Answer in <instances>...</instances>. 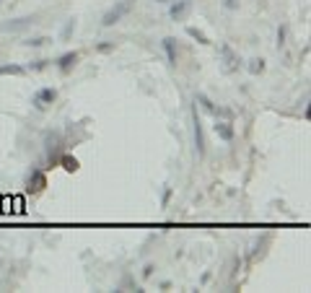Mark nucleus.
<instances>
[{
  "label": "nucleus",
  "instance_id": "nucleus-20",
  "mask_svg": "<svg viewBox=\"0 0 311 293\" xmlns=\"http://www.w3.org/2000/svg\"><path fill=\"white\" fill-rule=\"evenodd\" d=\"M114 50V44L112 42H104V44H99V52H112Z\"/></svg>",
  "mask_w": 311,
  "mask_h": 293
},
{
  "label": "nucleus",
  "instance_id": "nucleus-11",
  "mask_svg": "<svg viewBox=\"0 0 311 293\" xmlns=\"http://www.w3.org/2000/svg\"><path fill=\"white\" fill-rule=\"evenodd\" d=\"M57 161L62 164V169H65V171H78V161H75V156H60Z\"/></svg>",
  "mask_w": 311,
  "mask_h": 293
},
{
  "label": "nucleus",
  "instance_id": "nucleus-17",
  "mask_svg": "<svg viewBox=\"0 0 311 293\" xmlns=\"http://www.w3.org/2000/svg\"><path fill=\"white\" fill-rule=\"evenodd\" d=\"M50 39L47 36H34V39H26L24 44H29V47H42V44H47Z\"/></svg>",
  "mask_w": 311,
  "mask_h": 293
},
{
  "label": "nucleus",
  "instance_id": "nucleus-5",
  "mask_svg": "<svg viewBox=\"0 0 311 293\" xmlns=\"http://www.w3.org/2000/svg\"><path fill=\"white\" fill-rule=\"evenodd\" d=\"M55 99H57V91H55V88H42V91L34 94V106H36V109H44L47 104H52Z\"/></svg>",
  "mask_w": 311,
  "mask_h": 293
},
{
  "label": "nucleus",
  "instance_id": "nucleus-10",
  "mask_svg": "<svg viewBox=\"0 0 311 293\" xmlns=\"http://www.w3.org/2000/svg\"><path fill=\"white\" fill-rule=\"evenodd\" d=\"M75 62H78V52H65V55L57 60V67H60L62 73H68V70H70V67H73Z\"/></svg>",
  "mask_w": 311,
  "mask_h": 293
},
{
  "label": "nucleus",
  "instance_id": "nucleus-6",
  "mask_svg": "<svg viewBox=\"0 0 311 293\" xmlns=\"http://www.w3.org/2000/svg\"><path fill=\"white\" fill-rule=\"evenodd\" d=\"M189 8H192V0H176V3L169 8V16H171L174 21H182V18L187 16Z\"/></svg>",
  "mask_w": 311,
  "mask_h": 293
},
{
  "label": "nucleus",
  "instance_id": "nucleus-3",
  "mask_svg": "<svg viewBox=\"0 0 311 293\" xmlns=\"http://www.w3.org/2000/svg\"><path fill=\"white\" fill-rule=\"evenodd\" d=\"M44 143H47V159L57 161L60 159V145H62L60 132H47V135H44Z\"/></svg>",
  "mask_w": 311,
  "mask_h": 293
},
{
  "label": "nucleus",
  "instance_id": "nucleus-22",
  "mask_svg": "<svg viewBox=\"0 0 311 293\" xmlns=\"http://www.w3.org/2000/svg\"><path fill=\"white\" fill-rule=\"evenodd\" d=\"M223 6L226 8H236V0H223Z\"/></svg>",
  "mask_w": 311,
  "mask_h": 293
},
{
  "label": "nucleus",
  "instance_id": "nucleus-4",
  "mask_svg": "<svg viewBox=\"0 0 311 293\" xmlns=\"http://www.w3.org/2000/svg\"><path fill=\"white\" fill-rule=\"evenodd\" d=\"M31 24H36V16H24V18H13V21H8V24H3L0 29H3V31H24V29H29Z\"/></svg>",
  "mask_w": 311,
  "mask_h": 293
},
{
  "label": "nucleus",
  "instance_id": "nucleus-12",
  "mask_svg": "<svg viewBox=\"0 0 311 293\" xmlns=\"http://www.w3.org/2000/svg\"><path fill=\"white\" fill-rule=\"evenodd\" d=\"M195 101H200V106H203L205 112H210V115H215V112H218V109L213 106V101H210L205 94H197V96H195Z\"/></svg>",
  "mask_w": 311,
  "mask_h": 293
},
{
  "label": "nucleus",
  "instance_id": "nucleus-2",
  "mask_svg": "<svg viewBox=\"0 0 311 293\" xmlns=\"http://www.w3.org/2000/svg\"><path fill=\"white\" fill-rule=\"evenodd\" d=\"M192 127H195V151L197 156H205V132H203V122H200V115H197V101L192 106Z\"/></svg>",
  "mask_w": 311,
  "mask_h": 293
},
{
  "label": "nucleus",
  "instance_id": "nucleus-21",
  "mask_svg": "<svg viewBox=\"0 0 311 293\" xmlns=\"http://www.w3.org/2000/svg\"><path fill=\"white\" fill-rule=\"evenodd\" d=\"M278 44H280V47L285 44V26H280V29H278Z\"/></svg>",
  "mask_w": 311,
  "mask_h": 293
},
{
  "label": "nucleus",
  "instance_id": "nucleus-19",
  "mask_svg": "<svg viewBox=\"0 0 311 293\" xmlns=\"http://www.w3.org/2000/svg\"><path fill=\"white\" fill-rule=\"evenodd\" d=\"M29 67H31V70H44V67H47V62H44V60H36V62H31Z\"/></svg>",
  "mask_w": 311,
  "mask_h": 293
},
{
  "label": "nucleus",
  "instance_id": "nucleus-16",
  "mask_svg": "<svg viewBox=\"0 0 311 293\" xmlns=\"http://www.w3.org/2000/svg\"><path fill=\"white\" fill-rule=\"evenodd\" d=\"M264 70V60H252L249 62V73L252 76H257V73H262Z\"/></svg>",
  "mask_w": 311,
  "mask_h": 293
},
{
  "label": "nucleus",
  "instance_id": "nucleus-7",
  "mask_svg": "<svg viewBox=\"0 0 311 293\" xmlns=\"http://www.w3.org/2000/svg\"><path fill=\"white\" fill-rule=\"evenodd\" d=\"M44 187H47V179H44V174L39 171V169H34L31 171V176H29V192H42Z\"/></svg>",
  "mask_w": 311,
  "mask_h": 293
},
{
  "label": "nucleus",
  "instance_id": "nucleus-14",
  "mask_svg": "<svg viewBox=\"0 0 311 293\" xmlns=\"http://www.w3.org/2000/svg\"><path fill=\"white\" fill-rule=\"evenodd\" d=\"M187 34H189L192 39H197L200 44H210V39H208L203 31H200V29H195V26H189V29H187Z\"/></svg>",
  "mask_w": 311,
  "mask_h": 293
},
{
  "label": "nucleus",
  "instance_id": "nucleus-1",
  "mask_svg": "<svg viewBox=\"0 0 311 293\" xmlns=\"http://www.w3.org/2000/svg\"><path fill=\"white\" fill-rule=\"evenodd\" d=\"M132 6H135V0H120V3H114L112 8L104 13V21H101V24H104V26H114L122 16H127V13L132 11Z\"/></svg>",
  "mask_w": 311,
  "mask_h": 293
},
{
  "label": "nucleus",
  "instance_id": "nucleus-9",
  "mask_svg": "<svg viewBox=\"0 0 311 293\" xmlns=\"http://www.w3.org/2000/svg\"><path fill=\"white\" fill-rule=\"evenodd\" d=\"M215 132H218L220 140H234V127H231V122H226V120H218V122H215Z\"/></svg>",
  "mask_w": 311,
  "mask_h": 293
},
{
  "label": "nucleus",
  "instance_id": "nucleus-15",
  "mask_svg": "<svg viewBox=\"0 0 311 293\" xmlns=\"http://www.w3.org/2000/svg\"><path fill=\"white\" fill-rule=\"evenodd\" d=\"M164 50H166V55H169V62H176V50H174V39H164Z\"/></svg>",
  "mask_w": 311,
  "mask_h": 293
},
{
  "label": "nucleus",
  "instance_id": "nucleus-8",
  "mask_svg": "<svg viewBox=\"0 0 311 293\" xmlns=\"http://www.w3.org/2000/svg\"><path fill=\"white\" fill-rule=\"evenodd\" d=\"M220 55H223V60H226V73H234L239 67V57L234 55V50L228 47V44H223V47H220Z\"/></svg>",
  "mask_w": 311,
  "mask_h": 293
},
{
  "label": "nucleus",
  "instance_id": "nucleus-18",
  "mask_svg": "<svg viewBox=\"0 0 311 293\" xmlns=\"http://www.w3.org/2000/svg\"><path fill=\"white\" fill-rule=\"evenodd\" d=\"M73 31H75V21L70 18L68 24H65V29H62V39H70V34H73Z\"/></svg>",
  "mask_w": 311,
  "mask_h": 293
},
{
  "label": "nucleus",
  "instance_id": "nucleus-23",
  "mask_svg": "<svg viewBox=\"0 0 311 293\" xmlns=\"http://www.w3.org/2000/svg\"><path fill=\"white\" fill-rule=\"evenodd\" d=\"M156 3H169V0H156Z\"/></svg>",
  "mask_w": 311,
  "mask_h": 293
},
{
  "label": "nucleus",
  "instance_id": "nucleus-13",
  "mask_svg": "<svg viewBox=\"0 0 311 293\" xmlns=\"http://www.w3.org/2000/svg\"><path fill=\"white\" fill-rule=\"evenodd\" d=\"M24 67L21 65H0V76H21Z\"/></svg>",
  "mask_w": 311,
  "mask_h": 293
}]
</instances>
